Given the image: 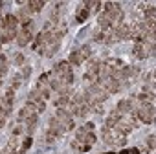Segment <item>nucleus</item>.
I'll list each match as a JSON object with an SVG mask.
<instances>
[{"label": "nucleus", "mask_w": 156, "mask_h": 154, "mask_svg": "<svg viewBox=\"0 0 156 154\" xmlns=\"http://www.w3.org/2000/svg\"><path fill=\"white\" fill-rule=\"evenodd\" d=\"M33 39V26H28V28H20L19 33H17V44L19 46H28Z\"/></svg>", "instance_id": "dca6fc26"}, {"label": "nucleus", "mask_w": 156, "mask_h": 154, "mask_svg": "<svg viewBox=\"0 0 156 154\" xmlns=\"http://www.w3.org/2000/svg\"><path fill=\"white\" fill-rule=\"evenodd\" d=\"M59 123H61V127L68 132V130H72V128H75V121H73V116H70L66 110H59L57 108V112H55V116H53Z\"/></svg>", "instance_id": "ddd939ff"}, {"label": "nucleus", "mask_w": 156, "mask_h": 154, "mask_svg": "<svg viewBox=\"0 0 156 154\" xmlns=\"http://www.w3.org/2000/svg\"><path fill=\"white\" fill-rule=\"evenodd\" d=\"M17 30L15 28H4L0 33V42H11L13 39H17Z\"/></svg>", "instance_id": "aec40b11"}, {"label": "nucleus", "mask_w": 156, "mask_h": 154, "mask_svg": "<svg viewBox=\"0 0 156 154\" xmlns=\"http://www.w3.org/2000/svg\"><path fill=\"white\" fill-rule=\"evenodd\" d=\"M154 139H156V138H154V134H151V136L147 138V147H149L151 150H154Z\"/></svg>", "instance_id": "c9c22d12"}, {"label": "nucleus", "mask_w": 156, "mask_h": 154, "mask_svg": "<svg viewBox=\"0 0 156 154\" xmlns=\"http://www.w3.org/2000/svg\"><path fill=\"white\" fill-rule=\"evenodd\" d=\"M24 61H26L24 53H15V55H13V64H15L17 68H22V66H24Z\"/></svg>", "instance_id": "72a5a7b5"}, {"label": "nucleus", "mask_w": 156, "mask_h": 154, "mask_svg": "<svg viewBox=\"0 0 156 154\" xmlns=\"http://www.w3.org/2000/svg\"><path fill=\"white\" fill-rule=\"evenodd\" d=\"M51 73L57 77L61 83L72 86V83H73V70H72V66H70L68 61H61V62H57V64L53 66Z\"/></svg>", "instance_id": "20e7f679"}, {"label": "nucleus", "mask_w": 156, "mask_h": 154, "mask_svg": "<svg viewBox=\"0 0 156 154\" xmlns=\"http://www.w3.org/2000/svg\"><path fill=\"white\" fill-rule=\"evenodd\" d=\"M90 17V13H88V9L85 8V6H81L79 8V11H77V15H75V20L79 22V24H83V22H87V19Z\"/></svg>", "instance_id": "c85d7f7f"}, {"label": "nucleus", "mask_w": 156, "mask_h": 154, "mask_svg": "<svg viewBox=\"0 0 156 154\" xmlns=\"http://www.w3.org/2000/svg\"><path fill=\"white\" fill-rule=\"evenodd\" d=\"M116 33L119 40H132V22H121L116 26Z\"/></svg>", "instance_id": "2eb2a0df"}, {"label": "nucleus", "mask_w": 156, "mask_h": 154, "mask_svg": "<svg viewBox=\"0 0 156 154\" xmlns=\"http://www.w3.org/2000/svg\"><path fill=\"white\" fill-rule=\"evenodd\" d=\"M17 26H19V20H17V15H6L4 17V28H15L17 30Z\"/></svg>", "instance_id": "c756f323"}, {"label": "nucleus", "mask_w": 156, "mask_h": 154, "mask_svg": "<svg viewBox=\"0 0 156 154\" xmlns=\"http://www.w3.org/2000/svg\"><path fill=\"white\" fill-rule=\"evenodd\" d=\"M116 110L121 114V116H127V114H132L134 112V101L132 99H121L116 107Z\"/></svg>", "instance_id": "f3484780"}, {"label": "nucleus", "mask_w": 156, "mask_h": 154, "mask_svg": "<svg viewBox=\"0 0 156 154\" xmlns=\"http://www.w3.org/2000/svg\"><path fill=\"white\" fill-rule=\"evenodd\" d=\"M31 143H33V138H31V136H26V138L20 141V150H19V154H24V152L31 147Z\"/></svg>", "instance_id": "7c9ffc66"}, {"label": "nucleus", "mask_w": 156, "mask_h": 154, "mask_svg": "<svg viewBox=\"0 0 156 154\" xmlns=\"http://www.w3.org/2000/svg\"><path fill=\"white\" fill-rule=\"evenodd\" d=\"M20 85H22V77H20V73L13 75V77H11V83H9V88H11V90H17V88H20Z\"/></svg>", "instance_id": "473e14b6"}, {"label": "nucleus", "mask_w": 156, "mask_h": 154, "mask_svg": "<svg viewBox=\"0 0 156 154\" xmlns=\"http://www.w3.org/2000/svg\"><path fill=\"white\" fill-rule=\"evenodd\" d=\"M30 75H31V66L24 64V66H22V70H20V77H22V79H28Z\"/></svg>", "instance_id": "f704fd0d"}, {"label": "nucleus", "mask_w": 156, "mask_h": 154, "mask_svg": "<svg viewBox=\"0 0 156 154\" xmlns=\"http://www.w3.org/2000/svg\"><path fill=\"white\" fill-rule=\"evenodd\" d=\"M13 103H15V90L8 88L4 94H0V110H2V114L8 117L13 110Z\"/></svg>", "instance_id": "9d476101"}, {"label": "nucleus", "mask_w": 156, "mask_h": 154, "mask_svg": "<svg viewBox=\"0 0 156 154\" xmlns=\"http://www.w3.org/2000/svg\"><path fill=\"white\" fill-rule=\"evenodd\" d=\"M127 154H141V152H140V149L132 147V149H127Z\"/></svg>", "instance_id": "e433bc0d"}, {"label": "nucleus", "mask_w": 156, "mask_h": 154, "mask_svg": "<svg viewBox=\"0 0 156 154\" xmlns=\"http://www.w3.org/2000/svg\"><path fill=\"white\" fill-rule=\"evenodd\" d=\"M44 0H31V2H26V8H28V11L30 13H39V11H42L44 9Z\"/></svg>", "instance_id": "5701e85b"}, {"label": "nucleus", "mask_w": 156, "mask_h": 154, "mask_svg": "<svg viewBox=\"0 0 156 154\" xmlns=\"http://www.w3.org/2000/svg\"><path fill=\"white\" fill-rule=\"evenodd\" d=\"M103 11L98 17V28L99 30H107V28H116L118 24L123 22L125 13L121 9V6L118 2H105L101 4Z\"/></svg>", "instance_id": "f257e3e1"}, {"label": "nucleus", "mask_w": 156, "mask_h": 154, "mask_svg": "<svg viewBox=\"0 0 156 154\" xmlns=\"http://www.w3.org/2000/svg\"><path fill=\"white\" fill-rule=\"evenodd\" d=\"M103 141L110 147H123L127 143V136L116 127H103Z\"/></svg>", "instance_id": "423d86ee"}, {"label": "nucleus", "mask_w": 156, "mask_h": 154, "mask_svg": "<svg viewBox=\"0 0 156 154\" xmlns=\"http://www.w3.org/2000/svg\"><path fill=\"white\" fill-rule=\"evenodd\" d=\"M17 119H19V123L22 125L26 136H31L33 130H35V127H37V121H39V112H37L31 105H26V107L20 108Z\"/></svg>", "instance_id": "7ed1b4c3"}, {"label": "nucleus", "mask_w": 156, "mask_h": 154, "mask_svg": "<svg viewBox=\"0 0 156 154\" xmlns=\"http://www.w3.org/2000/svg\"><path fill=\"white\" fill-rule=\"evenodd\" d=\"M0 46H2V42H0Z\"/></svg>", "instance_id": "58836bf2"}, {"label": "nucleus", "mask_w": 156, "mask_h": 154, "mask_svg": "<svg viewBox=\"0 0 156 154\" xmlns=\"http://www.w3.org/2000/svg\"><path fill=\"white\" fill-rule=\"evenodd\" d=\"M119 119H121V114H119L118 110H112V112H110V114L107 116V121H105V127H116Z\"/></svg>", "instance_id": "393cba45"}, {"label": "nucleus", "mask_w": 156, "mask_h": 154, "mask_svg": "<svg viewBox=\"0 0 156 154\" xmlns=\"http://www.w3.org/2000/svg\"><path fill=\"white\" fill-rule=\"evenodd\" d=\"M72 149H73V150H77V152H88V150L92 149V145H88V143H83V141H77V139H73V141H72Z\"/></svg>", "instance_id": "bb28decb"}, {"label": "nucleus", "mask_w": 156, "mask_h": 154, "mask_svg": "<svg viewBox=\"0 0 156 154\" xmlns=\"http://www.w3.org/2000/svg\"><path fill=\"white\" fill-rule=\"evenodd\" d=\"M99 86L108 94V96H112V94H118L121 88H123V85L119 83V81H116V79H112V77H101V81H99Z\"/></svg>", "instance_id": "9b49d317"}, {"label": "nucleus", "mask_w": 156, "mask_h": 154, "mask_svg": "<svg viewBox=\"0 0 156 154\" xmlns=\"http://www.w3.org/2000/svg\"><path fill=\"white\" fill-rule=\"evenodd\" d=\"M156 40H138L134 42V48H132V55L140 61L143 59H149V57H154V51H156Z\"/></svg>", "instance_id": "39448f33"}, {"label": "nucleus", "mask_w": 156, "mask_h": 154, "mask_svg": "<svg viewBox=\"0 0 156 154\" xmlns=\"http://www.w3.org/2000/svg\"><path fill=\"white\" fill-rule=\"evenodd\" d=\"M101 62H103V59H88V68H87V72H92V73H99L101 72Z\"/></svg>", "instance_id": "b1692460"}, {"label": "nucleus", "mask_w": 156, "mask_h": 154, "mask_svg": "<svg viewBox=\"0 0 156 154\" xmlns=\"http://www.w3.org/2000/svg\"><path fill=\"white\" fill-rule=\"evenodd\" d=\"M61 48V40H53V42H48L39 53L41 55H44V57H51V55H55L57 53V50Z\"/></svg>", "instance_id": "6ab92c4d"}, {"label": "nucleus", "mask_w": 156, "mask_h": 154, "mask_svg": "<svg viewBox=\"0 0 156 154\" xmlns=\"http://www.w3.org/2000/svg\"><path fill=\"white\" fill-rule=\"evenodd\" d=\"M35 90L48 101V97L51 96V88H50V79H48V73H42L41 77H39V81H37V86H35Z\"/></svg>", "instance_id": "4468645a"}, {"label": "nucleus", "mask_w": 156, "mask_h": 154, "mask_svg": "<svg viewBox=\"0 0 156 154\" xmlns=\"http://www.w3.org/2000/svg\"><path fill=\"white\" fill-rule=\"evenodd\" d=\"M2 8H4V2H0V13H2Z\"/></svg>", "instance_id": "4c0bfd02"}, {"label": "nucleus", "mask_w": 156, "mask_h": 154, "mask_svg": "<svg viewBox=\"0 0 156 154\" xmlns=\"http://www.w3.org/2000/svg\"><path fill=\"white\" fill-rule=\"evenodd\" d=\"M134 114H136L138 121H141L145 125H152L154 123V116H156L154 103H138L136 108H134Z\"/></svg>", "instance_id": "0eeeda50"}, {"label": "nucleus", "mask_w": 156, "mask_h": 154, "mask_svg": "<svg viewBox=\"0 0 156 154\" xmlns=\"http://www.w3.org/2000/svg\"><path fill=\"white\" fill-rule=\"evenodd\" d=\"M83 81H85V85H87V86H94V85H99L101 75H99V73H92V72H85Z\"/></svg>", "instance_id": "412c9836"}, {"label": "nucleus", "mask_w": 156, "mask_h": 154, "mask_svg": "<svg viewBox=\"0 0 156 154\" xmlns=\"http://www.w3.org/2000/svg\"><path fill=\"white\" fill-rule=\"evenodd\" d=\"M46 130H48V132H51L55 138H62V136L66 134V130L61 127V123H59L55 117H51V119H50V123H48V128H46Z\"/></svg>", "instance_id": "a211bd4d"}, {"label": "nucleus", "mask_w": 156, "mask_h": 154, "mask_svg": "<svg viewBox=\"0 0 156 154\" xmlns=\"http://www.w3.org/2000/svg\"><path fill=\"white\" fill-rule=\"evenodd\" d=\"M83 94H85V101L88 105V110L90 112H96V114H103V105L108 99V94L99 85L87 86V90Z\"/></svg>", "instance_id": "f03ea898"}, {"label": "nucleus", "mask_w": 156, "mask_h": 154, "mask_svg": "<svg viewBox=\"0 0 156 154\" xmlns=\"http://www.w3.org/2000/svg\"><path fill=\"white\" fill-rule=\"evenodd\" d=\"M28 105H31L39 114L46 110V99H44V97L35 90V88H33V90L30 92V96H28Z\"/></svg>", "instance_id": "f8f14e48"}, {"label": "nucleus", "mask_w": 156, "mask_h": 154, "mask_svg": "<svg viewBox=\"0 0 156 154\" xmlns=\"http://www.w3.org/2000/svg\"><path fill=\"white\" fill-rule=\"evenodd\" d=\"M68 62H70V66H79V64H83V62H85V61H83V57H81V53H79V50H73V51L70 53Z\"/></svg>", "instance_id": "a878e982"}, {"label": "nucleus", "mask_w": 156, "mask_h": 154, "mask_svg": "<svg viewBox=\"0 0 156 154\" xmlns=\"http://www.w3.org/2000/svg\"><path fill=\"white\" fill-rule=\"evenodd\" d=\"M101 4H103V2H98V0H87L83 6L88 9V13H96V11L101 9Z\"/></svg>", "instance_id": "cd10ccee"}, {"label": "nucleus", "mask_w": 156, "mask_h": 154, "mask_svg": "<svg viewBox=\"0 0 156 154\" xmlns=\"http://www.w3.org/2000/svg\"><path fill=\"white\" fill-rule=\"evenodd\" d=\"M154 15H156L154 4L141 2V4H138V8L134 9L132 20H134V22H147V20H154Z\"/></svg>", "instance_id": "6e6552de"}, {"label": "nucleus", "mask_w": 156, "mask_h": 154, "mask_svg": "<svg viewBox=\"0 0 156 154\" xmlns=\"http://www.w3.org/2000/svg\"><path fill=\"white\" fill-rule=\"evenodd\" d=\"M19 150H20V141L15 139V138H11L9 143L6 145V149L2 150V154H19Z\"/></svg>", "instance_id": "4be33fe9"}, {"label": "nucleus", "mask_w": 156, "mask_h": 154, "mask_svg": "<svg viewBox=\"0 0 156 154\" xmlns=\"http://www.w3.org/2000/svg\"><path fill=\"white\" fill-rule=\"evenodd\" d=\"M79 53H81V57H83V61H88V59H92V48H90L88 44H85V46H81V48H79Z\"/></svg>", "instance_id": "2f4dec72"}, {"label": "nucleus", "mask_w": 156, "mask_h": 154, "mask_svg": "<svg viewBox=\"0 0 156 154\" xmlns=\"http://www.w3.org/2000/svg\"><path fill=\"white\" fill-rule=\"evenodd\" d=\"M75 139H77V141H83V143H88V145H94V143H96L94 123H87V125H83L81 128H77Z\"/></svg>", "instance_id": "1a4fd4ad"}]
</instances>
